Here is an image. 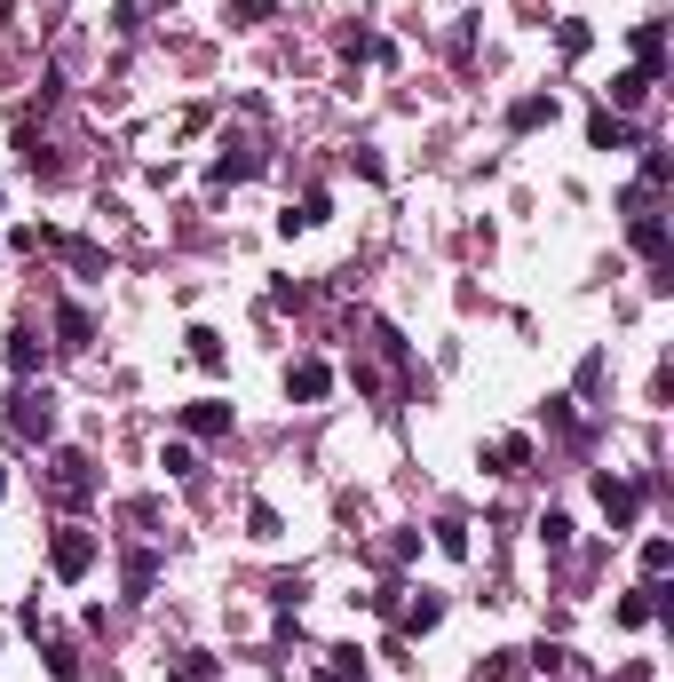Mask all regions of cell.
Masks as SVG:
<instances>
[{
  "mask_svg": "<svg viewBox=\"0 0 674 682\" xmlns=\"http://www.w3.org/2000/svg\"><path fill=\"white\" fill-rule=\"evenodd\" d=\"M286 389H294V397H326V365H294Z\"/></svg>",
  "mask_w": 674,
  "mask_h": 682,
  "instance_id": "obj_1",
  "label": "cell"
},
{
  "mask_svg": "<svg viewBox=\"0 0 674 682\" xmlns=\"http://www.w3.org/2000/svg\"><path fill=\"white\" fill-rule=\"evenodd\" d=\"M56 571H88V540H80V532L56 540Z\"/></svg>",
  "mask_w": 674,
  "mask_h": 682,
  "instance_id": "obj_2",
  "label": "cell"
},
{
  "mask_svg": "<svg viewBox=\"0 0 674 682\" xmlns=\"http://www.w3.org/2000/svg\"><path fill=\"white\" fill-rule=\"evenodd\" d=\"M191 429H199V437H215V429H230V413H223V405H191Z\"/></svg>",
  "mask_w": 674,
  "mask_h": 682,
  "instance_id": "obj_3",
  "label": "cell"
}]
</instances>
